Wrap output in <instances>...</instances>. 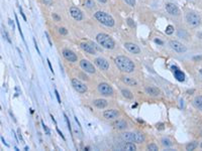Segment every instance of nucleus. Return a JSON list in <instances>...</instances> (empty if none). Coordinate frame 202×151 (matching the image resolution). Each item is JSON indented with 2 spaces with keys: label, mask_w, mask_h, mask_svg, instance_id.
Instances as JSON below:
<instances>
[{
  "label": "nucleus",
  "mask_w": 202,
  "mask_h": 151,
  "mask_svg": "<svg viewBox=\"0 0 202 151\" xmlns=\"http://www.w3.org/2000/svg\"><path fill=\"white\" fill-rule=\"evenodd\" d=\"M33 42H35V50H37V54H40V50H39V46H37V41H35V39L33 38Z\"/></svg>",
  "instance_id": "obj_38"
},
{
  "label": "nucleus",
  "mask_w": 202,
  "mask_h": 151,
  "mask_svg": "<svg viewBox=\"0 0 202 151\" xmlns=\"http://www.w3.org/2000/svg\"><path fill=\"white\" fill-rule=\"evenodd\" d=\"M148 149L149 150H152V151H158L159 148L156 144H149L148 145Z\"/></svg>",
  "instance_id": "obj_31"
},
{
  "label": "nucleus",
  "mask_w": 202,
  "mask_h": 151,
  "mask_svg": "<svg viewBox=\"0 0 202 151\" xmlns=\"http://www.w3.org/2000/svg\"><path fill=\"white\" fill-rule=\"evenodd\" d=\"M155 42H157V43H159V44H163V41L160 39H155Z\"/></svg>",
  "instance_id": "obj_46"
},
{
  "label": "nucleus",
  "mask_w": 202,
  "mask_h": 151,
  "mask_svg": "<svg viewBox=\"0 0 202 151\" xmlns=\"http://www.w3.org/2000/svg\"><path fill=\"white\" fill-rule=\"evenodd\" d=\"M42 128H44V130L46 131V134H48V135H50L51 132H50V130H49V128L48 127L44 125V121H42Z\"/></svg>",
  "instance_id": "obj_33"
},
{
  "label": "nucleus",
  "mask_w": 202,
  "mask_h": 151,
  "mask_svg": "<svg viewBox=\"0 0 202 151\" xmlns=\"http://www.w3.org/2000/svg\"><path fill=\"white\" fill-rule=\"evenodd\" d=\"M47 61H48V63H49V67H50V69H51V72L54 74V71H53V67H52V63H51V61H49V59H47Z\"/></svg>",
  "instance_id": "obj_43"
},
{
  "label": "nucleus",
  "mask_w": 202,
  "mask_h": 151,
  "mask_svg": "<svg viewBox=\"0 0 202 151\" xmlns=\"http://www.w3.org/2000/svg\"><path fill=\"white\" fill-rule=\"evenodd\" d=\"M186 20L192 26H198L200 24V17L194 12H189L186 14Z\"/></svg>",
  "instance_id": "obj_5"
},
{
  "label": "nucleus",
  "mask_w": 202,
  "mask_h": 151,
  "mask_svg": "<svg viewBox=\"0 0 202 151\" xmlns=\"http://www.w3.org/2000/svg\"><path fill=\"white\" fill-rule=\"evenodd\" d=\"M59 32H60L61 34H63V35H66L68 33V30L65 28V27H61V28H59Z\"/></svg>",
  "instance_id": "obj_32"
},
{
  "label": "nucleus",
  "mask_w": 202,
  "mask_h": 151,
  "mask_svg": "<svg viewBox=\"0 0 202 151\" xmlns=\"http://www.w3.org/2000/svg\"><path fill=\"white\" fill-rule=\"evenodd\" d=\"M103 116H104V118H106L107 120H112V119H115L119 116V112L116 111V110H114V109L106 110L103 113Z\"/></svg>",
  "instance_id": "obj_14"
},
{
  "label": "nucleus",
  "mask_w": 202,
  "mask_h": 151,
  "mask_svg": "<svg viewBox=\"0 0 202 151\" xmlns=\"http://www.w3.org/2000/svg\"><path fill=\"white\" fill-rule=\"evenodd\" d=\"M197 142H190V143L188 144V145L186 146V150H188V151H192V150H194L195 148L197 147Z\"/></svg>",
  "instance_id": "obj_26"
},
{
  "label": "nucleus",
  "mask_w": 202,
  "mask_h": 151,
  "mask_svg": "<svg viewBox=\"0 0 202 151\" xmlns=\"http://www.w3.org/2000/svg\"><path fill=\"white\" fill-rule=\"evenodd\" d=\"M64 117H65V120H66V123H67V126H68V129H69V131L71 132L72 134V128H71V123H70V120L69 118H68V116L66 115L65 113H64Z\"/></svg>",
  "instance_id": "obj_29"
},
{
  "label": "nucleus",
  "mask_w": 202,
  "mask_h": 151,
  "mask_svg": "<svg viewBox=\"0 0 202 151\" xmlns=\"http://www.w3.org/2000/svg\"><path fill=\"white\" fill-rule=\"evenodd\" d=\"M164 124H159V125H157V128H159V129H161V130H162V129H164Z\"/></svg>",
  "instance_id": "obj_45"
},
{
  "label": "nucleus",
  "mask_w": 202,
  "mask_h": 151,
  "mask_svg": "<svg viewBox=\"0 0 202 151\" xmlns=\"http://www.w3.org/2000/svg\"><path fill=\"white\" fill-rule=\"evenodd\" d=\"M56 129H57V132H58V133H59V135H60V136H61V137H62V138H63V139H64V140H65V136H64V135H63V133H62V132H61V131H60V130H59V128H56Z\"/></svg>",
  "instance_id": "obj_42"
},
{
  "label": "nucleus",
  "mask_w": 202,
  "mask_h": 151,
  "mask_svg": "<svg viewBox=\"0 0 202 151\" xmlns=\"http://www.w3.org/2000/svg\"><path fill=\"white\" fill-rule=\"evenodd\" d=\"M121 94H122V96L124 98H126V99H133V93L131 92L129 90H126V89H122L121 90Z\"/></svg>",
  "instance_id": "obj_25"
},
{
  "label": "nucleus",
  "mask_w": 202,
  "mask_h": 151,
  "mask_svg": "<svg viewBox=\"0 0 202 151\" xmlns=\"http://www.w3.org/2000/svg\"><path fill=\"white\" fill-rule=\"evenodd\" d=\"M200 146H201V148H202V142H201V144H200Z\"/></svg>",
  "instance_id": "obj_50"
},
{
  "label": "nucleus",
  "mask_w": 202,
  "mask_h": 151,
  "mask_svg": "<svg viewBox=\"0 0 202 151\" xmlns=\"http://www.w3.org/2000/svg\"><path fill=\"white\" fill-rule=\"evenodd\" d=\"M171 69H172V71H173L175 78L177 79V81H179V82H184L185 81V74L183 73L182 71H180L179 68L176 67V66H172Z\"/></svg>",
  "instance_id": "obj_13"
},
{
  "label": "nucleus",
  "mask_w": 202,
  "mask_h": 151,
  "mask_svg": "<svg viewBox=\"0 0 202 151\" xmlns=\"http://www.w3.org/2000/svg\"><path fill=\"white\" fill-rule=\"evenodd\" d=\"M46 37H47V38H48V41H49V43H50V46H52L53 43H52V41H51V38H50V37H49V33L48 32H46Z\"/></svg>",
  "instance_id": "obj_40"
},
{
  "label": "nucleus",
  "mask_w": 202,
  "mask_h": 151,
  "mask_svg": "<svg viewBox=\"0 0 202 151\" xmlns=\"http://www.w3.org/2000/svg\"><path fill=\"white\" fill-rule=\"evenodd\" d=\"M17 134H18V138H19L20 141L22 142L23 139H22V136H21V131H20V129H17Z\"/></svg>",
  "instance_id": "obj_39"
},
{
  "label": "nucleus",
  "mask_w": 202,
  "mask_h": 151,
  "mask_svg": "<svg viewBox=\"0 0 202 151\" xmlns=\"http://www.w3.org/2000/svg\"><path fill=\"white\" fill-rule=\"evenodd\" d=\"M115 65L117 66V68L121 72H124V73L127 74L133 73L135 69V66L133 63V61L131 59H128L127 57H123V56L116 57Z\"/></svg>",
  "instance_id": "obj_1"
},
{
  "label": "nucleus",
  "mask_w": 202,
  "mask_h": 151,
  "mask_svg": "<svg viewBox=\"0 0 202 151\" xmlns=\"http://www.w3.org/2000/svg\"><path fill=\"white\" fill-rule=\"evenodd\" d=\"M2 33H3V37L6 38V39H7V41L9 42V43H11V40H10V38H9V37H8V34H7V32H6L5 30H2Z\"/></svg>",
  "instance_id": "obj_34"
},
{
  "label": "nucleus",
  "mask_w": 202,
  "mask_h": 151,
  "mask_svg": "<svg viewBox=\"0 0 202 151\" xmlns=\"http://www.w3.org/2000/svg\"><path fill=\"white\" fill-rule=\"evenodd\" d=\"M19 10H20V13H21V15H22V17H23V19H24L25 21H26V17H25V15H24V13H23L22 12V9H21V8L19 7Z\"/></svg>",
  "instance_id": "obj_44"
},
{
  "label": "nucleus",
  "mask_w": 202,
  "mask_h": 151,
  "mask_svg": "<svg viewBox=\"0 0 202 151\" xmlns=\"http://www.w3.org/2000/svg\"><path fill=\"white\" fill-rule=\"evenodd\" d=\"M53 17H54L55 19H56V21H60V20H61V18L59 17V16L57 15L56 13H53Z\"/></svg>",
  "instance_id": "obj_41"
},
{
  "label": "nucleus",
  "mask_w": 202,
  "mask_h": 151,
  "mask_svg": "<svg viewBox=\"0 0 202 151\" xmlns=\"http://www.w3.org/2000/svg\"><path fill=\"white\" fill-rule=\"evenodd\" d=\"M146 140V137L142 132H137L135 133V143H142Z\"/></svg>",
  "instance_id": "obj_22"
},
{
  "label": "nucleus",
  "mask_w": 202,
  "mask_h": 151,
  "mask_svg": "<svg viewBox=\"0 0 202 151\" xmlns=\"http://www.w3.org/2000/svg\"><path fill=\"white\" fill-rule=\"evenodd\" d=\"M99 2H101V3H106V1H107V0H98Z\"/></svg>",
  "instance_id": "obj_47"
},
{
  "label": "nucleus",
  "mask_w": 202,
  "mask_h": 151,
  "mask_svg": "<svg viewBox=\"0 0 202 151\" xmlns=\"http://www.w3.org/2000/svg\"><path fill=\"white\" fill-rule=\"evenodd\" d=\"M70 13H71V16L75 19V20L80 21V20H82V19H83L82 11H81L79 8L75 7V6H72V7L70 8Z\"/></svg>",
  "instance_id": "obj_9"
},
{
  "label": "nucleus",
  "mask_w": 202,
  "mask_h": 151,
  "mask_svg": "<svg viewBox=\"0 0 202 151\" xmlns=\"http://www.w3.org/2000/svg\"><path fill=\"white\" fill-rule=\"evenodd\" d=\"M93 104H94L98 109H104V108L107 106V101L104 99H97L93 102Z\"/></svg>",
  "instance_id": "obj_21"
},
{
  "label": "nucleus",
  "mask_w": 202,
  "mask_h": 151,
  "mask_svg": "<svg viewBox=\"0 0 202 151\" xmlns=\"http://www.w3.org/2000/svg\"><path fill=\"white\" fill-rule=\"evenodd\" d=\"M55 95H56L57 100H58V103L61 104V98H60V95H59V92L57 90H55Z\"/></svg>",
  "instance_id": "obj_37"
},
{
  "label": "nucleus",
  "mask_w": 202,
  "mask_h": 151,
  "mask_svg": "<svg viewBox=\"0 0 202 151\" xmlns=\"http://www.w3.org/2000/svg\"><path fill=\"white\" fill-rule=\"evenodd\" d=\"M96 40L101 46H103L104 48H107V50H112L115 46V42L106 33H99L96 37Z\"/></svg>",
  "instance_id": "obj_2"
},
{
  "label": "nucleus",
  "mask_w": 202,
  "mask_h": 151,
  "mask_svg": "<svg viewBox=\"0 0 202 151\" xmlns=\"http://www.w3.org/2000/svg\"><path fill=\"white\" fill-rule=\"evenodd\" d=\"M162 144H163L164 146H171L172 142L170 141L168 138H163V139H162Z\"/></svg>",
  "instance_id": "obj_28"
},
{
  "label": "nucleus",
  "mask_w": 202,
  "mask_h": 151,
  "mask_svg": "<svg viewBox=\"0 0 202 151\" xmlns=\"http://www.w3.org/2000/svg\"><path fill=\"white\" fill-rule=\"evenodd\" d=\"M125 48H126L128 52H133V54H140L141 52V48H139V46H137V44L135 43H131V42H126V43L124 44Z\"/></svg>",
  "instance_id": "obj_16"
},
{
  "label": "nucleus",
  "mask_w": 202,
  "mask_h": 151,
  "mask_svg": "<svg viewBox=\"0 0 202 151\" xmlns=\"http://www.w3.org/2000/svg\"><path fill=\"white\" fill-rule=\"evenodd\" d=\"M146 93L150 96H159L160 90L156 87H148V88H146Z\"/></svg>",
  "instance_id": "obj_20"
},
{
  "label": "nucleus",
  "mask_w": 202,
  "mask_h": 151,
  "mask_svg": "<svg viewBox=\"0 0 202 151\" xmlns=\"http://www.w3.org/2000/svg\"><path fill=\"white\" fill-rule=\"evenodd\" d=\"M80 67L82 68L85 72H87V73H89V74L95 73L94 66H93L89 61H87V59H82V61H80Z\"/></svg>",
  "instance_id": "obj_8"
},
{
  "label": "nucleus",
  "mask_w": 202,
  "mask_h": 151,
  "mask_svg": "<svg viewBox=\"0 0 202 151\" xmlns=\"http://www.w3.org/2000/svg\"><path fill=\"white\" fill-rule=\"evenodd\" d=\"M166 10L168 13H170L171 15L178 16L180 14V10L177 7V5H175L174 3H167L166 4Z\"/></svg>",
  "instance_id": "obj_10"
},
{
  "label": "nucleus",
  "mask_w": 202,
  "mask_h": 151,
  "mask_svg": "<svg viewBox=\"0 0 202 151\" xmlns=\"http://www.w3.org/2000/svg\"><path fill=\"white\" fill-rule=\"evenodd\" d=\"M199 73H200V74H201V75H202V69L200 70V71H199Z\"/></svg>",
  "instance_id": "obj_49"
},
{
  "label": "nucleus",
  "mask_w": 202,
  "mask_h": 151,
  "mask_svg": "<svg viewBox=\"0 0 202 151\" xmlns=\"http://www.w3.org/2000/svg\"><path fill=\"white\" fill-rule=\"evenodd\" d=\"M123 149L127 150V151H135V150H137V146H135L133 142H127V143H125V145L123 146Z\"/></svg>",
  "instance_id": "obj_24"
},
{
  "label": "nucleus",
  "mask_w": 202,
  "mask_h": 151,
  "mask_svg": "<svg viewBox=\"0 0 202 151\" xmlns=\"http://www.w3.org/2000/svg\"><path fill=\"white\" fill-rule=\"evenodd\" d=\"M113 127L118 130H123L127 127V123L124 120H117L113 123Z\"/></svg>",
  "instance_id": "obj_18"
},
{
  "label": "nucleus",
  "mask_w": 202,
  "mask_h": 151,
  "mask_svg": "<svg viewBox=\"0 0 202 151\" xmlns=\"http://www.w3.org/2000/svg\"><path fill=\"white\" fill-rule=\"evenodd\" d=\"M85 5L88 8H93L95 4H94V2H93V0H86V1H85Z\"/></svg>",
  "instance_id": "obj_30"
},
{
  "label": "nucleus",
  "mask_w": 202,
  "mask_h": 151,
  "mask_svg": "<svg viewBox=\"0 0 202 151\" xmlns=\"http://www.w3.org/2000/svg\"><path fill=\"white\" fill-rule=\"evenodd\" d=\"M63 56L67 61H71V63H75V61H77V56H76V54H74V52L70 50L65 48V50H63Z\"/></svg>",
  "instance_id": "obj_11"
},
{
  "label": "nucleus",
  "mask_w": 202,
  "mask_h": 151,
  "mask_svg": "<svg viewBox=\"0 0 202 151\" xmlns=\"http://www.w3.org/2000/svg\"><path fill=\"white\" fill-rule=\"evenodd\" d=\"M194 59H201V57H195Z\"/></svg>",
  "instance_id": "obj_48"
},
{
  "label": "nucleus",
  "mask_w": 202,
  "mask_h": 151,
  "mask_svg": "<svg viewBox=\"0 0 202 151\" xmlns=\"http://www.w3.org/2000/svg\"><path fill=\"white\" fill-rule=\"evenodd\" d=\"M127 24L129 25V26H135V22H133V20L131 18H127Z\"/></svg>",
  "instance_id": "obj_36"
},
{
  "label": "nucleus",
  "mask_w": 202,
  "mask_h": 151,
  "mask_svg": "<svg viewBox=\"0 0 202 151\" xmlns=\"http://www.w3.org/2000/svg\"><path fill=\"white\" fill-rule=\"evenodd\" d=\"M98 91L103 96H112L113 95V89L107 83H101L98 85Z\"/></svg>",
  "instance_id": "obj_6"
},
{
  "label": "nucleus",
  "mask_w": 202,
  "mask_h": 151,
  "mask_svg": "<svg viewBox=\"0 0 202 151\" xmlns=\"http://www.w3.org/2000/svg\"><path fill=\"white\" fill-rule=\"evenodd\" d=\"M80 46L83 50H85V52H88V54H95V52H96L93 44H89V43H87V42H82V43L80 44Z\"/></svg>",
  "instance_id": "obj_15"
},
{
  "label": "nucleus",
  "mask_w": 202,
  "mask_h": 151,
  "mask_svg": "<svg viewBox=\"0 0 202 151\" xmlns=\"http://www.w3.org/2000/svg\"><path fill=\"white\" fill-rule=\"evenodd\" d=\"M169 44H170V46H171L172 50L179 52V54H183V52H185L187 50L186 46H185L184 44H182L181 42L177 41V40H171V41L169 42Z\"/></svg>",
  "instance_id": "obj_7"
},
{
  "label": "nucleus",
  "mask_w": 202,
  "mask_h": 151,
  "mask_svg": "<svg viewBox=\"0 0 202 151\" xmlns=\"http://www.w3.org/2000/svg\"><path fill=\"white\" fill-rule=\"evenodd\" d=\"M124 1L131 6H135V0H124Z\"/></svg>",
  "instance_id": "obj_35"
},
{
  "label": "nucleus",
  "mask_w": 202,
  "mask_h": 151,
  "mask_svg": "<svg viewBox=\"0 0 202 151\" xmlns=\"http://www.w3.org/2000/svg\"><path fill=\"white\" fill-rule=\"evenodd\" d=\"M121 80H122V82L125 85H128V86H133V87L137 86V82L133 78H131V77H122Z\"/></svg>",
  "instance_id": "obj_17"
},
{
  "label": "nucleus",
  "mask_w": 202,
  "mask_h": 151,
  "mask_svg": "<svg viewBox=\"0 0 202 151\" xmlns=\"http://www.w3.org/2000/svg\"><path fill=\"white\" fill-rule=\"evenodd\" d=\"M95 18L99 21L102 24H104L105 26H108V27H112L114 25V19L112 18L111 15L107 14L106 12H103V11H97L96 13L94 14Z\"/></svg>",
  "instance_id": "obj_3"
},
{
  "label": "nucleus",
  "mask_w": 202,
  "mask_h": 151,
  "mask_svg": "<svg viewBox=\"0 0 202 151\" xmlns=\"http://www.w3.org/2000/svg\"><path fill=\"white\" fill-rule=\"evenodd\" d=\"M173 32H174V26H172V25H168V26L166 27V34L171 35Z\"/></svg>",
  "instance_id": "obj_27"
},
{
  "label": "nucleus",
  "mask_w": 202,
  "mask_h": 151,
  "mask_svg": "<svg viewBox=\"0 0 202 151\" xmlns=\"http://www.w3.org/2000/svg\"><path fill=\"white\" fill-rule=\"evenodd\" d=\"M121 137L126 142H135V133L131 132H124L121 134Z\"/></svg>",
  "instance_id": "obj_19"
},
{
  "label": "nucleus",
  "mask_w": 202,
  "mask_h": 151,
  "mask_svg": "<svg viewBox=\"0 0 202 151\" xmlns=\"http://www.w3.org/2000/svg\"><path fill=\"white\" fill-rule=\"evenodd\" d=\"M193 104H194V106L196 108L202 110V96H198V97L195 98L193 100Z\"/></svg>",
  "instance_id": "obj_23"
},
{
  "label": "nucleus",
  "mask_w": 202,
  "mask_h": 151,
  "mask_svg": "<svg viewBox=\"0 0 202 151\" xmlns=\"http://www.w3.org/2000/svg\"><path fill=\"white\" fill-rule=\"evenodd\" d=\"M71 83H72V86H73L74 90L77 91L78 93L84 94V93L87 92V86L84 83L81 82L80 80H78V79H72Z\"/></svg>",
  "instance_id": "obj_4"
},
{
  "label": "nucleus",
  "mask_w": 202,
  "mask_h": 151,
  "mask_svg": "<svg viewBox=\"0 0 202 151\" xmlns=\"http://www.w3.org/2000/svg\"><path fill=\"white\" fill-rule=\"evenodd\" d=\"M95 63H96V66L99 68V69L103 70V71H106V70L109 69V63H108L105 59L97 57V59H95Z\"/></svg>",
  "instance_id": "obj_12"
}]
</instances>
